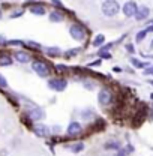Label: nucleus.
<instances>
[{
  "label": "nucleus",
  "mask_w": 153,
  "mask_h": 156,
  "mask_svg": "<svg viewBox=\"0 0 153 156\" xmlns=\"http://www.w3.org/2000/svg\"><path fill=\"white\" fill-rule=\"evenodd\" d=\"M119 11H120V5L116 0H105L102 3V14L105 17H114Z\"/></svg>",
  "instance_id": "f257e3e1"
},
{
  "label": "nucleus",
  "mask_w": 153,
  "mask_h": 156,
  "mask_svg": "<svg viewBox=\"0 0 153 156\" xmlns=\"http://www.w3.org/2000/svg\"><path fill=\"white\" fill-rule=\"evenodd\" d=\"M33 71L39 77H48L50 75V66L42 60H35L33 62Z\"/></svg>",
  "instance_id": "f03ea898"
},
{
  "label": "nucleus",
  "mask_w": 153,
  "mask_h": 156,
  "mask_svg": "<svg viewBox=\"0 0 153 156\" xmlns=\"http://www.w3.org/2000/svg\"><path fill=\"white\" fill-rule=\"evenodd\" d=\"M68 86V81L63 80V78H53L48 81V87L51 90H56V92H63Z\"/></svg>",
  "instance_id": "7ed1b4c3"
},
{
  "label": "nucleus",
  "mask_w": 153,
  "mask_h": 156,
  "mask_svg": "<svg viewBox=\"0 0 153 156\" xmlns=\"http://www.w3.org/2000/svg\"><path fill=\"white\" fill-rule=\"evenodd\" d=\"M69 33H71V36L74 39H76V41H83V39L86 38V30H84V27L80 26V24H72L71 29H69Z\"/></svg>",
  "instance_id": "20e7f679"
},
{
  "label": "nucleus",
  "mask_w": 153,
  "mask_h": 156,
  "mask_svg": "<svg viewBox=\"0 0 153 156\" xmlns=\"http://www.w3.org/2000/svg\"><path fill=\"white\" fill-rule=\"evenodd\" d=\"M98 101H99V104H101V105H104V107L110 105V104H111V101H113V95H111V92H110V90H107V89H102V90L99 92V95H98Z\"/></svg>",
  "instance_id": "39448f33"
},
{
  "label": "nucleus",
  "mask_w": 153,
  "mask_h": 156,
  "mask_svg": "<svg viewBox=\"0 0 153 156\" xmlns=\"http://www.w3.org/2000/svg\"><path fill=\"white\" fill-rule=\"evenodd\" d=\"M33 132H35L38 136H41V138H45V136L50 135L51 129H50L47 125H44V123H35V126H33Z\"/></svg>",
  "instance_id": "423d86ee"
},
{
  "label": "nucleus",
  "mask_w": 153,
  "mask_h": 156,
  "mask_svg": "<svg viewBox=\"0 0 153 156\" xmlns=\"http://www.w3.org/2000/svg\"><path fill=\"white\" fill-rule=\"evenodd\" d=\"M137 9H138V6H137V3L135 2H126L125 3V6H123V14L126 15V17H132L137 14Z\"/></svg>",
  "instance_id": "0eeeda50"
},
{
  "label": "nucleus",
  "mask_w": 153,
  "mask_h": 156,
  "mask_svg": "<svg viewBox=\"0 0 153 156\" xmlns=\"http://www.w3.org/2000/svg\"><path fill=\"white\" fill-rule=\"evenodd\" d=\"M27 114H29V117H30L33 122H39V120H42V119L45 117L44 111H42L39 107H33L32 110H29V111H27Z\"/></svg>",
  "instance_id": "6e6552de"
},
{
  "label": "nucleus",
  "mask_w": 153,
  "mask_h": 156,
  "mask_svg": "<svg viewBox=\"0 0 153 156\" xmlns=\"http://www.w3.org/2000/svg\"><path fill=\"white\" fill-rule=\"evenodd\" d=\"M81 131H83V126L78 122H71L69 126H68V135H71V136L78 135Z\"/></svg>",
  "instance_id": "1a4fd4ad"
},
{
  "label": "nucleus",
  "mask_w": 153,
  "mask_h": 156,
  "mask_svg": "<svg viewBox=\"0 0 153 156\" xmlns=\"http://www.w3.org/2000/svg\"><path fill=\"white\" fill-rule=\"evenodd\" d=\"M149 14H150V11H149L147 6H138L137 14H135V18L138 20V21H143V20H146L149 17Z\"/></svg>",
  "instance_id": "9d476101"
},
{
  "label": "nucleus",
  "mask_w": 153,
  "mask_h": 156,
  "mask_svg": "<svg viewBox=\"0 0 153 156\" xmlns=\"http://www.w3.org/2000/svg\"><path fill=\"white\" fill-rule=\"evenodd\" d=\"M104 147L107 150H120V143L116 141V140H111V141H107Z\"/></svg>",
  "instance_id": "9b49d317"
},
{
  "label": "nucleus",
  "mask_w": 153,
  "mask_h": 156,
  "mask_svg": "<svg viewBox=\"0 0 153 156\" xmlns=\"http://www.w3.org/2000/svg\"><path fill=\"white\" fill-rule=\"evenodd\" d=\"M68 149H69L72 153H80V152L84 150V143H74V144H71Z\"/></svg>",
  "instance_id": "f8f14e48"
},
{
  "label": "nucleus",
  "mask_w": 153,
  "mask_h": 156,
  "mask_svg": "<svg viewBox=\"0 0 153 156\" xmlns=\"http://www.w3.org/2000/svg\"><path fill=\"white\" fill-rule=\"evenodd\" d=\"M15 58L18 60L20 63H27V62L30 60V56H29L27 53H23V51H18V53H15Z\"/></svg>",
  "instance_id": "ddd939ff"
},
{
  "label": "nucleus",
  "mask_w": 153,
  "mask_h": 156,
  "mask_svg": "<svg viewBox=\"0 0 153 156\" xmlns=\"http://www.w3.org/2000/svg\"><path fill=\"white\" fill-rule=\"evenodd\" d=\"M45 53L48 54V56H60V48L57 47H48V48H45Z\"/></svg>",
  "instance_id": "4468645a"
},
{
  "label": "nucleus",
  "mask_w": 153,
  "mask_h": 156,
  "mask_svg": "<svg viewBox=\"0 0 153 156\" xmlns=\"http://www.w3.org/2000/svg\"><path fill=\"white\" fill-rule=\"evenodd\" d=\"M62 20H63V17H62L60 12H56V11H54V12L50 14V21H51V23H60Z\"/></svg>",
  "instance_id": "2eb2a0df"
},
{
  "label": "nucleus",
  "mask_w": 153,
  "mask_h": 156,
  "mask_svg": "<svg viewBox=\"0 0 153 156\" xmlns=\"http://www.w3.org/2000/svg\"><path fill=\"white\" fill-rule=\"evenodd\" d=\"M9 65H12V57H9V56H0V66H9Z\"/></svg>",
  "instance_id": "dca6fc26"
},
{
  "label": "nucleus",
  "mask_w": 153,
  "mask_h": 156,
  "mask_svg": "<svg viewBox=\"0 0 153 156\" xmlns=\"http://www.w3.org/2000/svg\"><path fill=\"white\" fill-rule=\"evenodd\" d=\"M131 152H134V147L129 144L126 149H120V150L117 152V155H116V156H126L128 153H131Z\"/></svg>",
  "instance_id": "f3484780"
},
{
  "label": "nucleus",
  "mask_w": 153,
  "mask_h": 156,
  "mask_svg": "<svg viewBox=\"0 0 153 156\" xmlns=\"http://www.w3.org/2000/svg\"><path fill=\"white\" fill-rule=\"evenodd\" d=\"M30 11H32V14H36V15H44L45 14V9L42 6H33Z\"/></svg>",
  "instance_id": "a211bd4d"
},
{
  "label": "nucleus",
  "mask_w": 153,
  "mask_h": 156,
  "mask_svg": "<svg viewBox=\"0 0 153 156\" xmlns=\"http://www.w3.org/2000/svg\"><path fill=\"white\" fill-rule=\"evenodd\" d=\"M104 41H105L104 35H98L95 38V41H93V45H95V47H101V45L104 44Z\"/></svg>",
  "instance_id": "6ab92c4d"
},
{
  "label": "nucleus",
  "mask_w": 153,
  "mask_h": 156,
  "mask_svg": "<svg viewBox=\"0 0 153 156\" xmlns=\"http://www.w3.org/2000/svg\"><path fill=\"white\" fill-rule=\"evenodd\" d=\"M131 62H132V65H135L137 68H144V66H149L147 63H143V62H140V60H137V58H131Z\"/></svg>",
  "instance_id": "aec40b11"
},
{
  "label": "nucleus",
  "mask_w": 153,
  "mask_h": 156,
  "mask_svg": "<svg viewBox=\"0 0 153 156\" xmlns=\"http://www.w3.org/2000/svg\"><path fill=\"white\" fill-rule=\"evenodd\" d=\"M146 35H147V30H141L140 33H137V42H141L143 39L146 38Z\"/></svg>",
  "instance_id": "412c9836"
},
{
  "label": "nucleus",
  "mask_w": 153,
  "mask_h": 156,
  "mask_svg": "<svg viewBox=\"0 0 153 156\" xmlns=\"http://www.w3.org/2000/svg\"><path fill=\"white\" fill-rule=\"evenodd\" d=\"M78 51H80V48H75V50H69V51H66V54H65V56H66V57H71V56H75L76 53H78Z\"/></svg>",
  "instance_id": "4be33fe9"
},
{
  "label": "nucleus",
  "mask_w": 153,
  "mask_h": 156,
  "mask_svg": "<svg viewBox=\"0 0 153 156\" xmlns=\"http://www.w3.org/2000/svg\"><path fill=\"white\" fill-rule=\"evenodd\" d=\"M99 56H101V57H104V58H110L111 57V54H110L108 51H104V50H101V51H99Z\"/></svg>",
  "instance_id": "5701e85b"
},
{
  "label": "nucleus",
  "mask_w": 153,
  "mask_h": 156,
  "mask_svg": "<svg viewBox=\"0 0 153 156\" xmlns=\"http://www.w3.org/2000/svg\"><path fill=\"white\" fill-rule=\"evenodd\" d=\"M6 86H8V83H6L5 77H3V75H0V87H2V89H5Z\"/></svg>",
  "instance_id": "b1692460"
},
{
  "label": "nucleus",
  "mask_w": 153,
  "mask_h": 156,
  "mask_svg": "<svg viewBox=\"0 0 153 156\" xmlns=\"http://www.w3.org/2000/svg\"><path fill=\"white\" fill-rule=\"evenodd\" d=\"M56 69H57L59 72H66V71H68V69L65 68V65H57V66H56Z\"/></svg>",
  "instance_id": "393cba45"
},
{
  "label": "nucleus",
  "mask_w": 153,
  "mask_h": 156,
  "mask_svg": "<svg viewBox=\"0 0 153 156\" xmlns=\"http://www.w3.org/2000/svg\"><path fill=\"white\" fill-rule=\"evenodd\" d=\"M101 65V60H96V62H93V63H90L89 66H99Z\"/></svg>",
  "instance_id": "a878e982"
},
{
  "label": "nucleus",
  "mask_w": 153,
  "mask_h": 156,
  "mask_svg": "<svg viewBox=\"0 0 153 156\" xmlns=\"http://www.w3.org/2000/svg\"><path fill=\"white\" fill-rule=\"evenodd\" d=\"M53 131H54V132H56V134H59V132H60V131H62V129H60V128H59V126H54V128H53Z\"/></svg>",
  "instance_id": "bb28decb"
},
{
  "label": "nucleus",
  "mask_w": 153,
  "mask_h": 156,
  "mask_svg": "<svg viewBox=\"0 0 153 156\" xmlns=\"http://www.w3.org/2000/svg\"><path fill=\"white\" fill-rule=\"evenodd\" d=\"M126 48H128V51H131V53H134V47H132V45H128Z\"/></svg>",
  "instance_id": "cd10ccee"
},
{
  "label": "nucleus",
  "mask_w": 153,
  "mask_h": 156,
  "mask_svg": "<svg viewBox=\"0 0 153 156\" xmlns=\"http://www.w3.org/2000/svg\"><path fill=\"white\" fill-rule=\"evenodd\" d=\"M146 74H152V75H153V68H149V69H146Z\"/></svg>",
  "instance_id": "c85d7f7f"
},
{
  "label": "nucleus",
  "mask_w": 153,
  "mask_h": 156,
  "mask_svg": "<svg viewBox=\"0 0 153 156\" xmlns=\"http://www.w3.org/2000/svg\"><path fill=\"white\" fill-rule=\"evenodd\" d=\"M53 3H54V5H60V6H62V2H60V0H53Z\"/></svg>",
  "instance_id": "c756f323"
},
{
  "label": "nucleus",
  "mask_w": 153,
  "mask_h": 156,
  "mask_svg": "<svg viewBox=\"0 0 153 156\" xmlns=\"http://www.w3.org/2000/svg\"><path fill=\"white\" fill-rule=\"evenodd\" d=\"M146 30H147V33H149V32H153V26H150V27H149V29H146Z\"/></svg>",
  "instance_id": "7c9ffc66"
},
{
  "label": "nucleus",
  "mask_w": 153,
  "mask_h": 156,
  "mask_svg": "<svg viewBox=\"0 0 153 156\" xmlns=\"http://www.w3.org/2000/svg\"><path fill=\"white\" fill-rule=\"evenodd\" d=\"M3 42H5V38H3V36H0V44H3Z\"/></svg>",
  "instance_id": "2f4dec72"
},
{
  "label": "nucleus",
  "mask_w": 153,
  "mask_h": 156,
  "mask_svg": "<svg viewBox=\"0 0 153 156\" xmlns=\"http://www.w3.org/2000/svg\"><path fill=\"white\" fill-rule=\"evenodd\" d=\"M0 18H2V11H0Z\"/></svg>",
  "instance_id": "473e14b6"
},
{
  "label": "nucleus",
  "mask_w": 153,
  "mask_h": 156,
  "mask_svg": "<svg viewBox=\"0 0 153 156\" xmlns=\"http://www.w3.org/2000/svg\"><path fill=\"white\" fill-rule=\"evenodd\" d=\"M152 99H153V93H152Z\"/></svg>",
  "instance_id": "72a5a7b5"
},
{
  "label": "nucleus",
  "mask_w": 153,
  "mask_h": 156,
  "mask_svg": "<svg viewBox=\"0 0 153 156\" xmlns=\"http://www.w3.org/2000/svg\"><path fill=\"white\" fill-rule=\"evenodd\" d=\"M150 83H152V84H153V81H150Z\"/></svg>",
  "instance_id": "f704fd0d"
},
{
  "label": "nucleus",
  "mask_w": 153,
  "mask_h": 156,
  "mask_svg": "<svg viewBox=\"0 0 153 156\" xmlns=\"http://www.w3.org/2000/svg\"><path fill=\"white\" fill-rule=\"evenodd\" d=\"M152 47H153V42H152Z\"/></svg>",
  "instance_id": "c9c22d12"
}]
</instances>
